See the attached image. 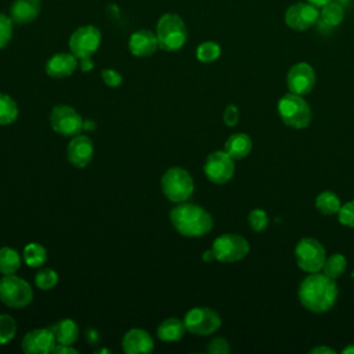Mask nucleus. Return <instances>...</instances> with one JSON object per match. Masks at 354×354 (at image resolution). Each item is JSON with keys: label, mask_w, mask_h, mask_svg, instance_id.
<instances>
[{"label": "nucleus", "mask_w": 354, "mask_h": 354, "mask_svg": "<svg viewBox=\"0 0 354 354\" xmlns=\"http://www.w3.org/2000/svg\"><path fill=\"white\" fill-rule=\"evenodd\" d=\"M297 295L304 308L321 314L335 306L339 292L333 278H329L324 272H311L300 282Z\"/></svg>", "instance_id": "1"}, {"label": "nucleus", "mask_w": 354, "mask_h": 354, "mask_svg": "<svg viewBox=\"0 0 354 354\" xmlns=\"http://www.w3.org/2000/svg\"><path fill=\"white\" fill-rule=\"evenodd\" d=\"M174 230L188 238H198L206 235L213 227V217L199 205L180 202L169 214Z\"/></svg>", "instance_id": "2"}, {"label": "nucleus", "mask_w": 354, "mask_h": 354, "mask_svg": "<svg viewBox=\"0 0 354 354\" xmlns=\"http://www.w3.org/2000/svg\"><path fill=\"white\" fill-rule=\"evenodd\" d=\"M278 113L283 124L292 129H306L311 122V108L303 95L288 93L278 101Z\"/></svg>", "instance_id": "3"}, {"label": "nucleus", "mask_w": 354, "mask_h": 354, "mask_svg": "<svg viewBox=\"0 0 354 354\" xmlns=\"http://www.w3.org/2000/svg\"><path fill=\"white\" fill-rule=\"evenodd\" d=\"M156 37L162 50H180L187 40V29L183 18L171 12L162 15L156 24Z\"/></svg>", "instance_id": "4"}, {"label": "nucleus", "mask_w": 354, "mask_h": 354, "mask_svg": "<svg viewBox=\"0 0 354 354\" xmlns=\"http://www.w3.org/2000/svg\"><path fill=\"white\" fill-rule=\"evenodd\" d=\"M160 187L165 196L176 203L185 202L194 192V180L183 167H170L165 171L160 180Z\"/></svg>", "instance_id": "5"}, {"label": "nucleus", "mask_w": 354, "mask_h": 354, "mask_svg": "<svg viewBox=\"0 0 354 354\" xmlns=\"http://www.w3.org/2000/svg\"><path fill=\"white\" fill-rule=\"evenodd\" d=\"M33 299V290L30 285L17 277L15 274H8L0 279V301L12 308H24L30 304Z\"/></svg>", "instance_id": "6"}, {"label": "nucleus", "mask_w": 354, "mask_h": 354, "mask_svg": "<svg viewBox=\"0 0 354 354\" xmlns=\"http://www.w3.org/2000/svg\"><path fill=\"white\" fill-rule=\"evenodd\" d=\"M295 259L300 270L308 274L319 272L326 260V252L319 241L303 238L295 248Z\"/></svg>", "instance_id": "7"}, {"label": "nucleus", "mask_w": 354, "mask_h": 354, "mask_svg": "<svg viewBox=\"0 0 354 354\" xmlns=\"http://www.w3.org/2000/svg\"><path fill=\"white\" fill-rule=\"evenodd\" d=\"M249 249L250 248L246 238L232 232H227L217 236L212 245V250L216 256V260L221 263L239 261L248 256Z\"/></svg>", "instance_id": "8"}, {"label": "nucleus", "mask_w": 354, "mask_h": 354, "mask_svg": "<svg viewBox=\"0 0 354 354\" xmlns=\"http://www.w3.org/2000/svg\"><path fill=\"white\" fill-rule=\"evenodd\" d=\"M184 325L194 335L207 336L221 326V317L210 307H194L185 314Z\"/></svg>", "instance_id": "9"}, {"label": "nucleus", "mask_w": 354, "mask_h": 354, "mask_svg": "<svg viewBox=\"0 0 354 354\" xmlns=\"http://www.w3.org/2000/svg\"><path fill=\"white\" fill-rule=\"evenodd\" d=\"M50 124L57 134L75 137L83 130V119L69 105H57L50 113Z\"/></svg>", "instance_id": "10"}, {"label": "nucleus", "mask_w": 354, "mask_h": 354, "mask_svg": "<svg viewBox=\"0 0 354 354\" xmlns=\"http://www.w3.org/2000/svg\"><path fill=\"white\" fill-rule=\"evenodd\" d=\"M101 44V32L93 25L77 28L69 37V50L79 59L91 57Z\"/></svg>", "instance_id": "11"}, {"label": "nucleus", "mask_w": 354, "mask_h": 354, "mask_svg": "<svg viewBox=\"0 0 354 354\" xmlns=\"http://www.w3.org/2000/svg\"><path fill=\"white\" fill-rule=\"evenodd\" d=\"M203 171L209 181L214 184H225L235 173L234 159L225 151H214L207 155Z\"/></svg>", "instance_id": "12"}, {"label": "nucleus", "mask_w": 354, "mask_h": 354, "mask_svg": "<svg viewBox=\"0 0 354 354\" xmlns=\"http://www.w3.org/2000/svg\"><path fill=\"white\" fill-rule=\"evenodd\" d=\"M319 18V10L311 3H295L285 11V24L293 30H307Z\"/></svg>", "instance_id": "13"}, {"label": "nucleus", "mask_w": 354, "mask_h": 354, "mask_svg": "<svg viewBox=\"0 0 354 354\" xmlns=\"http://www.w3.org/2000/svg\"><path fill=\"white\" fill-rule=\"evenodd\" d=\"M317 82L315 72L313 66L307 62L295 64L286 75V86L290 93L306 95L313 91Z\"/></svg>", "instance_id": "14"}, {"label": "nucleus", "mask_w": 354, "mask_h": 354, "mask_svg": "<svg viewBox=\"0 0 354 354\" xmlns=\"http://www.w3.org/2000/svg\"><path fill=\"white\" fill-rule=\"evenodd\" d=\"M55 343V337L50 328H37L24 336L21 347L26 354H47L53 351Z\"/></svg>", "instance_id": "15"}, {"label": "nucleus", "mask_w": 354, "mask_h": 354, "mask_svg": "<svg viewBox=\"0 0 354 354\" xmlns=\"http://www.w3.org/2000/svg\"><path fill=\"white\" fill-rule=\"evenodd\" d=\"M94 155V145L90 137L84 134L75 136L66 148V158L75 167H86Z\"/></svg>", "instance_id": "16"}, {"label": "nucleus", "mask_w": 354, "mask_h": 354, "mask_svg": "<svg viewBox=\"0 0 354 354\" xmlns=\"http://www.w3.org/2000/svg\"><path fill=\"white\" fill-rule=\"evenodd\" d=\"M122 347L127 354H147L153 350V340L145 329L133 328L123 336Z\"/></svg>", "instance_id": "17"}, {"label": "nucleus", "mask_w": 354, "mask_h": 354, "mask_svg": "<svg viewBox=\"0 0 354 354\" xmlns=\"http://www.w3.org/2000/svg\"><path fill=\"white\" fill-rule=\"evenodd\" d=\"M159 47V41L156 33L140 29L134 32L129 39V50L136 57H149L152 55Z\"/></svg>", "instance_id": "18"}, {"label": "nucleus", "mask_w": 354, "mask_h": 354, "mask_svg": "<svg viewBox=\"0 0 354 354\" xmlns=\"http://www.w3.org/2000/svg\"><path fill=\"white\" fill-rule=\"evenodd\" d=\"M79 61L72 53H58L54 54L46 64V73L50 77L62 79L75 72Z\"/></svg>", "instance_id": "19"}, {"label": "nucleus", "mask_w": 354, "mask_h": 354, "mask_svg": "<svg viewBox=\"0 0 354 354\" xmlns=\"http://www.w3.org/2000/svg\"><path fill=\"white\" fill-rule=\"evenodd\" d=\"M253 148L252 138L245 133H235L230 136L224 144V151L234 159L239 160L246 158Z\"/></svg>", "instance_id": "20"}, {"label": "nucleus", "mask_w": 354, "mask_h": 354, "mask_svg": "<svg viewBox=\"0 0 354 354\" xmlns=\"http://www.w3.org/2000/svg\"><path fill=\"white\" fill-rule=\"evenodd\" d=\"M40 12V0H15L11 6V19L17 24H28Z\"/></svg>", "instance_id": "21"}, {"label": "nucleus", "mask_w": 354, "mask_h": 354, "mask_svg": "<svg viewBox=\"0 0 354 354\" xmlns=\"http://www.w3.org/2000/svg\"><path fill=\"white\" fill-rule=\"evenodd\" d=\"M55 342L59 344H73L79 337V326L71 318H64L50 326Z\"/></svg>", "instance_id": "22"}, {"label": "nucleus", "mask_w": 354, "mask_h": 354, "mask_svg": "<svg viewBox=\"0 0 354 354\" xmlns=\"http://www.w3.org/2000/svg\"><path fill=\"white\" fill-rule=\"evenodd\" d=\"M185 330L187 328L184 325V321L171 317V318H166L159 324L156 333H158V337L163 342H178L184 336Z\"/></svg>", "instance_id": "23"}, {"label": "nucleus", "mask_w": 354, "mask_h": 354, "mask_svg": "<svg viewBox=\"0 0 354 354\" xmlns=\"http://www.w3.org/2000/svg\"><path fill=\"white\" fill-rule=\"evenodd\" d=\"M315 207L322 214L332 216V214H337L339 213V210L342 207V202H340L339 196L335 192H332V191H322L315 198Z\"/></svg>", "instance_id": "24"}, {"label": "nucleus", "mask_w": 354, "mask_h": 354, "mask_svg": "<svg viewBox=\"0 0 354 354\" xmlns=\"http://www.w3.org/2000/svg\"><path fill=\"white\" fill-rule=\"evenodd\" d=\"M19 267H21L19 253L10 246L0 248V272L3 275L15 274Z\"/></svg>", "instance_id": "25"}, {"label": "nucleus", "mask_w": 354, "mask_h": 354, "mask_svg": "<svg viewBox=\"0 0 354 354\" xmlns=\"http://www.w3.org/2000/svg\"><path fill=\"white\" fill-rule=\"evenodd\" d=\"M24 260L28 266H30L33 268L40 267L47 260V250L40 243H36V242L28 243L24 249Z\"/></svg>", "instance_id": "26"}, {"label": "nucleus", "mask_w": 354, "mask_h": 354, "mask_svg": "<svg viewBox=\"0 0 354 354\" xmlns=\"http://www.w3.org/2000/svg\"><path fill=\"white\" fill-rule=\"evenodd\" d=\"M346 267H347L346 257L340 253H335V254L326 257L324 267H322V272L325 275H328L329 278L336 279L346 271Z\"/></svg>", "instance_id": "27"}, {"label": "nucleus", "mask_w": 354, "mask_h": 354, "mask_svg": "<svg viewBox=\"0 0 354 354\" xmlns=\"http://www.w3.org/2000/svg\"><path fill=\"white\" fill-rule=\"evenodd\" d=\"M18 118V105L8 95L0 93V124H11Z\"/></svg>", "instance_id": "28"}, {"label": "nucleus", "mask_w": 354, "mask_h": 354, "mask_svg": "<svg viewBox=\"0 0 354 354\" xmlns=\"http://www.w3.org/2000/svg\"><path fill=\"white\" fill-rule=\"evenodd\" d=\"M319 17L328 26H337L344 18V10L340 4L330 1L321 8Z\"/></svg>", "instance_id": "29"}, {"label": "nucleus", "mask_w": 354, "mask_h": 354, "mask_svg": "<svg viewBox=\"0 0 354 354\" xmlns=\"http://www.w3.org/2000/svg\"><path fill=\"white\" fill-rule=\"evenodd\" d=\"M221 54V47L216 41H203L196 47V58L203 64L216 61Z\"/></svg>", "instance_id": "30"}, {"label": "nucleus", "mask_w": 354, "mask_h": 354, "mask_svg": "<svg viewBox=\"0 0 354 354\" xmlns=\"http://www.w3.org/2000/svg\"><path fill=\"white\" fill-rule=\"evenodd\" d=\"M35 283L41 290H50L58 283V274L53 268H41L35 275Z\"/></svg>", "instance_id": "31"}, {"label": "nucleus", "mask_w": 354, "mask_h": 354, "mask_svg": "<svg viewBox=\"0 0 354 354\" xmlns=\"http://www.w3.org/2000/svg\"><path fill=\"white\" fill-rule=\"evenodd\" d=\"M17 332V322L8 314H0V344L8 343Z\"/></svg>", "instance_id": "32"}, {"label": "nucleus", "mask_w": 354, "mask_h": 354, "mask_svg": "<svg viewBox=\"0 0 354 354\" xmlns=\"http://www.w3.org/2000/svg\"><path fill=\"white\" fill-rule=\"evenodd\" d=\"M248 221H249L250 228H252L254 232H261V231L266 230V227L268 225V216H267L266 210H263V209H260V207H256V209H253V210L249 213Z\"/></svg>", "instance_id": "33"}, {"label": "nucleus", "mask_w": 354, "mask_h": 354, "mask_svg": "<svg viewBox=\"0 0 354 354\" xmlns=\"http://www.w3.org/2000/svg\"><path fill=\"white\" fill-rule=\"evenodd\" d=\"M337 218L340 224L354 228V199L342 205L337 213Z\"/></svg>", "instance_id": "34"}, {"label": "nucleus", "mask_w": 354, "mask_h": 354, "mask_svg": "<svg viewBox=\"0 0 354 354\" xmlns=\"http://www.w3.org/2000/svg\"><path fill=\"white\" fill-rule=\"evenodd\" d=\"M12 36V19L0 14V48L7 46Z\"/></svg>", "instance_id": "35"}, {"label": "nucleus", "mask_w": 354, "mask_h": 354, "mask_svg": "<svg viewBox=\"0 0 354 354\" xmlns=\"http://www.w3.org/2000/svg\"><path fill=\"white\" fill-rule=\"evenodd\" d=\"M101 79H102V82L108 86V87H119L120 84H122V80H123V77H122V75L118 72V71H115V69H102L101 71Z\"/></svg>", "instance_id": "36"}, {"label": "nucleus", "mask_w": 354, "mask_h": 354, "mask_svg": "<svg viewBox=\"0 0 354 354\" xmlns=\"http://www.w3.org/2000/svg\"><path fill=\"white\" fill-rule=\"evenodd\" d=\"M206 350L210 354H227L230 353V344L223 337H214L209 342Z\"/></svg>", "instance_id": "37"}, {"label": "nucleus", "mask_w": 354, "mask_h": 354, "mask_svg": "<svg viewBox=\"0 0 354 354\" xmlns=\"http://www.w3.org/2000/svg\"><path fill=\"white\" fill-rule=\"evenodd\" d=\"M223 120L230 127L235 126L238 123V120H239V109L235 105H232V104L227 105L225 109H224V113H223Z\"/></svg>", "instance_id": "38"}, {"label": "nucleus", "mask_w": 354, "mask_h": 354, "mask_svg": "<svg viewBox=\"0 0 354 354\" xmlns=\"http://www.w3.org/2000/svg\"><path fill=\"white\" fill-rule=\"evenodd\" d=\"M54 354H77V350L72 347V344H59V343H55L53 351Z\"/></svg>", "instance_id": "39"}, {"label": "nucleus", "mask_w": 354, "mask_h": 354, "mask_svg": "<svg viewBox=\"0 0 354 354\" xmlns=\"http://www.w3.org/2000/svg\"><path fill=\"white\" fill-rule=\"evenodd\" d=\"M94 66V62L91 59V57H83V58H79V68L83 71V72H88L91 71Z\"/></svg>", "instance_id": "40"}, {"label": "nucleus", "mask_w": 354, "mask_h": 354, "mask_svg": "<svg viewBox=\"0 0 354 354\" xmlns=\"http://www.w3.org/2000/svg\"><path fill=\"white\" fill-rule=\"evenodd\" d=\"M310 353L311 354H335L336 351L332 347H328V346H318V347L311 348Z\"/></svg>", "instance_id": "41"}, {"label": "nucleus", "mask_w": 354, "mask_h": 354, "mask_svg": "<svg viewBox=\"0 0 354 354\" xmlns=\"http://www.w3.org/2000/svg\"><path fill=\"white\" fill-rule=\"evenodd\" d=\"M202 260L203 261H213V260H216V256H214V253H213V250L212 249H209V250H206V252H203V254H202Z\"/></svg>", "instance_id": "42"}, {"label": "nucleus", "mask_w": 354, "mask_h": 354, "mask_svg": "<svg viewBox=\"0 0 354 354\" xmlns=\"http://www.w3.org/2000/svg\"><path fill=\"white\" fill-rule=\"evenodd\" d=\"M95 129V122L91 120V119H87V120H83V130L86 131H91Z\"/></svg>", "instance_id": "43"}, {"label": "nucleus", "mask_w": 354, "mask_h": 354, "mask_svg": "<svg viewBox=\"0 0 354 354\" xmlns=\"http://www.w3.org/2000/svg\"><path fill=\"white\" fill-rule=\"evenodd\" d=\"M307 1L311 3V4H314V6H317V7H324L325 4L330 3L332 0H307Z\"/></svg>", "instance_id": "44"}, {"label": "nucleus", "mask_w": 354, "mask_h": 354, "mask_svg": "<svg viewBox=\"0 0 354 354\" xmlns=\"http://www.w3.org/2000/svg\"><path fill=\"white\" fill-rule=\"evenodd\" d=\"M342 353H344V354H354V344H348L347 347H344L342 350Z\"/></svg>", "instance_id": "45"}, {"label": "nucleus", "mask_w": 354, "mask_h": 354, "mask_svg": "<svg viewBox=\"0 0 354 354\" xmlns=\"http://www.w3.org/2000/svg\"><path fill=\"white\" fill-rule=\"evenodd\" d=\"M351 277H353V278H354V271H353V272H351Z\"/></svg>", "instance_id": "46"}]
</instances>
